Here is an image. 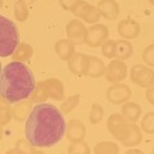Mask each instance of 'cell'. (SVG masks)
<instances>
[{
  "label": "cell",
  "mask_w": 154,
  "mask_h": 154,
  "mask_svg": "<svg viewBox=\"0 0 154 154\" xmlns=\"http://www.w3.org/2000/svg\"><path fill=\"white\" fill-rule=\"evenodd\" d=\"M33 102L31 100H22L14 106L12 111V118L17 122H23L28 118Z\"/></svg>",
  "instance_id": "cell-20"
},
{
  "label": "cell",
  "mask_w": 154,
  "mask_h": 154,
  "mask_svg": "<svg viewBox=\"0 0 154 154\" xmlns=\"http://www.w3.org/2000/svg\"><path fill=\"white\" fill-rule=\"evenodd\" d=\"M140 128L147 134H154V112H147L141 119Z\"/></svg>",
  "instance_id": "cell-29"
},
{
  "label": "cell",
  "mask_w": 154,
  "mask_h": 154,
  "mask_svg": "<svg viewBox=\"0 0 154 154\" xmlns=\"http://www.w3.org/2000/svg\"><path fill=\"white\" fill-rule=\"evenodd\" d=\"M118 34L125 40H134L140 34V26L135 20L131 18L122 19L119 22L117 26Z\"/></svg>",
  "instance_id": "cell-12"
},
{
  "label": "cell",
  "mask_w": 154,
  "mask_h": 154,
  "mask_svg": "<svg viewBox=\"0 0 154 154\" xmlns=\"http://www.w3.org/2000/svg\"><path fill=\"white\" fill-rule=\"evenodd\" d=\"M1 72H2V65H1V61H0V75H1Z\"/></svg>",
  "instance_id": "cell-40"
},
{
  "label": "cell",
  "mask_w": 154,
  "mask_h": 154,
  "mask_svg": "<svg viewBox=\"0 0 154 154\" xmlns=\"http://www.w3.org/2000/svg\"><path fill=\"white\" fill-rule=\"evenodd\" d=\"M106 70L107 65L105 64V62L102 59L94 57V55H90V62L87 76L91 77V78H100V77L105 76Z\"/></svg>",
  "instance_id": "cell-19"
},
{
  "label": "cell",
  "mask_w": 154,
  "mask_h": 154,
  "mask_svg": "<svg viewBox=\"0 0 154 154\" xmlns=\"http://www.w3.org/2000/svg\"><path fill=\"white\" fill-rule=\"evenodd\" d=\"M116 45H117V41L112 40V38H107L104 43L101 45V52L104 55V57L108 59L115 58L116 54Z\"/></svg>",
  "instance_id": "cell-30"
},
{
  "label": "cell",
  "mask_w": 154,
  "mask_h": 154,
  "mask_svg": "<svg viewBox=\"0 0 154 154\" xmlns=\"http://www.w3.org/2000/svg\"><path fill=\"white\" fill-rule=\"evenodd\" d=\"M121 114L125 118V120L129 122H136L140 119L142 115L141 106L135 102L127 101L121 107Z\"/></svg>",
  "instance_id": "cell-18"
},
{
  "label": "cell",
  "mask_w": 154,
  "mask_h": 154,
  "mask_svg": "<svg viewBox=\"0 0 154 154\" xmlns=\"http://www.w3.org/2000/svg\"><path fill=\"white\" fill-rule=\"evenodd\" d=\"M67 152L69 154H89L91 152V149L89 147L88 143L86 141L80 140L76 142H71L67 149Z\"/></svg>",
  "instance_id": "cell-31"
},
{
  "label": "cell",
  "mask_w": 154,
  "mask_h": 154,
  "mask_svg": "<svg viewBox=\"0 0 154 154\" xmlns=\"http://www.w3.org/2000/svg\"><path fill=\"white\" fill-rule=\"evenodd\" d=\"M131 122L125 120L122 114L114 113L109 116L107 120V128L112 136L118 141H122L127 134Z\"/></svg>",
  "instance_id": "cell-6"
},
{
  "label": "cell",
  "mask_w": 154,
  "mask_h": 154,
  "mask_svg": "<svg viewBox=\"0 0 154 154\" xmlns=\"http://www.w3.org/2000/svg\"><path fill=\"white\" fill-rule=\"evenodd\" d=\"M80 102V95L79 94H75V95H71L64 100H62V103L59 107V110L63 115H68L78 106Z\"/></svg>",
  "instance_id": "cell-25"
},
{
  "label": "cell",
  "mask_w": 154,
  "mask_h": 154,
  "mask_svg": "<svg viewBox=\"0 0 154 154\" xmlns=\"http://www.w3.org/2000/svg\"><path fill=\"white\" fill-rule=\"evenodd\" d=\"M148 2H149L151 5H153V6H154V0H148Z\"/></svg>",
  "instance_id": "cell-39"
},
{
  "label": "cell",
  "mask_w": 154,
  "mask_h": 154,
  "mask_svg": "<svg viewBox=\"0 0 154 154\" xmlns=\"http://www.w3.org/2000/svg\"><path fill=\"white\" fill-rule=\"evenodd\" d=\"M131 97V88L125 83L119 82L113 83L107 89L106 98L111 104L115 106H122V104L128 101Z\"/></svg>",
  "instance_id": "cell-8"
},
{
  "label": "cell",
  "mask_w": 154,
  "mask_h": 154,
  "mask_svg": "<svg viewBox=\"0 0 154 154\" xmlns=\"http://www.w3.org/2000/svg\"><path fill=\"white\" fill-rule=\"evenodd\" d=\"M3 136V131H2V125H0V140L2 139Z\"/></svg>",
  "instance_id": "cell-38"
},
{
  "label": "cell",
  "mask_w": 154,
  "mask_h": 154,
  "mask_svg": "<svg viewBox=\"0 0 154 154\" xmlns=\"http://www.w3.org/2000/svg\"><path fill=\"white\" fill-rule=\"evenodd\" d=\"M90 62V55L82 52H74L67 60L68 68L76 76H87Z\"/></svg>",
  "instance_id": "cell-11"
},
{
  "label": "cell",
  "mask_w": 154,
  "mask_h": 154,
  "mask_svg": "<svg viewBox=\"0 0 154 154\" xmlns=\"http://www.w3.org/2000/svg\"><path fill=\"white\" fill-rule=\"evenodd\" d=\"M10 103L0 96V125H8L12 119V111L10 108Z\"/></svg>",
  "instance_id": "cell-26"
},
{
  "label": "cell",
  "mask_w": 154,
  "mask_h": 154,
  "mask_svg": "<svg viewBox=\"0 0 154 154\" xmlns=\"http://www.w3.org/2000/svg\"><path fill=\"white\" fill-rule=\"evenodd\" d=\"M29 5L24 0H17L14 6V13L15 18L19 22H25L29 17Z\"/></svg>",
  "instance_id": "cell-27"
},
{
  "label": "cell",
  "mask_w": 154,
  "mask_h": 154,
  "mask_svg": "<svg viewBox=\"0 0 154 154\" xmlns=\"http://www.w3.org/2000/svg\"><path fill=\"white\" fill-rule=\"evenodd\" d=\"M142 60L144 64L154 67V44H150L146 47L142 52Z\"/></svg>",
  "instance_id": "cell-32"
},
{
  "label": "cell",
  "mask_w": 154,
  "mask_h": 154,
  "mask_svg": "<svg viewBox=\"0 0 154 154\" xmlns=\"http://www.w3.org/2000/svg\"><path fill=\"white\" fill-rule=\"evenodd\" d=\"M36 87L32 70L21 61L8 63L0 75V96L10 104L30 98Z\"/></svg>",
  "instance_id": "cell-2"
},
{
  "label": "cell",
  "mask_w": 154,
  "mask_h": 154,
  "mask_svg": "<svg viewBox=\"0 0 154 154\" xmlns=\"http://www.w3.org/2000/svg\"><path fill=\"white\" fill-rule=\"evenodd\" d=\"M15 148L18 150L19 153L29 154V153L36 152V150L34 149V146L31 144L26 138L25 139H20V140L17 141L16 144H15Z\"/></svg>",
  "instance_id": "cell-33"
},
{
  "label": "cell",
  "mask_w": 154,
  "mask_h": 154,
  "mask_svg": "<svg viewBox=\"0 0 154 154\" xmlns=\"http://www.w3.org/2000/svg\"><path fill=\"white\" fill-rule=\"evenodd\" d=\"M34 50L29 44L26 43H21L18 45V47L16 48L15 51L12 54V58L14 61H27L33 57Z\"/></svg>",
  "instance_id": "cell-22"
},
{
  "label": "cell",
  "mask_w": 154,
  "mask_h": 154,
  "mask_svg": "<svg viewBox=\"0 0 154 154\" xmlns=\"http://www.w3.org/2000/svg\"><path fill=\"white\" fill-rule=\"evenodd\" d=\"M129 77L131 82L143 89L154 85V69L146 64H135L131 68Z\"/></svg>",
  "instance_id": "cell-5"
},
{
  "label": "cell",
  "mask_w": 154,
  "mask_h": 154,
  "mask_svg": "<svg viewBox=\"0 0 154 154\" xmlns=\"http://www.w3.org/2000/svg\"><path fill=\"white\" fill-rule=\"evenodd\" d=\"M65 32L67 38L75 45L85 44L87 27L81 19L77 18L68 22L65 27Z\"/></svg>",
  "instance_id": "cell-10"
},
{
  "label": "cell",
  "mask_w": 154,
  "mask_h": 154,
  "mask_svg": "<svg viewBox=\"0 0 154 154\" xmlns=\"http://www.w3.org/2000/svg\"><path fill=\"white\" fill-rule=\"evenodd\" d=\"M104 115H105V111L102 105L99 103H94L92 106H91L89 122L92 125H98L99 122L103 121Z\"/></svg>",
  "instance_id": "cell-28"
},
{
  "label": "cell",
  "mask_w": 154,
  "mask_h": 154,
  "mask_svg": "<svg viewBox=\"0 0 154 154\" xmlns=\"http://www.w3.org/2000/svg\"><path fill=\"white\" fill-rule=\"evenodd\" d=\"M77 1H79V0H59V4L62 7V9H64L65 11L70 12L73 5H74Z\"/></svg>",
  "instance_id": "cell-34"
},
{
  "label": "cell",
  "mask_w": 154,
  "mask_h": 154,
  "mask_svg": "<svg viewBox=\"0 0 154 154\" xmlns=\"http://www.w3.org/2000/svg\"><path fill=\"white\" fill-rule=\"evenodd\" d=\"M19 45V33L13 21L0 15V57H7L14 54Z\"/></svg>",
  "instance_id": "cell-3"
},
{
  "label": "cell",
  "mask_w": 154,
  "mask_h": 154,
  "mask_svg": "<svg viewBox=\"0 0 154 154\" xmlns=\"http://www.w3.org/2000/svg\"><path fill=\"white\" fill-rule=\"evenodd\" d=\"M132 54H134V47L128 40L122 38V40L117 41L115 58L127 60L131 57Z\"/></svg>",
  "instance_id": "cell-21"
},
{
  "label": "cell",
  "mask_w": 154,
  "mask_h": 154,
  "mask_svg": "<svg viewBox=\"0 0 154 154\" xmlns=\"http://www.w3.org/2000/svg\"><path fill=\"white\" fill-rule=\"evenodd\" d=\"M30 99L33 103H44L45 100L48 99V94L44 81L36 83V87H35Z\"/></svg>",
  "instance_id": "cell-24"
},
{
  "label": "cell",
  "mask_w": 154,
  "mask_h": 154,
  "mask_svg": "<svg viewBox=\"0 0 154 154\" xmlns=\"http://www.w3.org/2000/svg\"><path fill=\"white\" fill-rule=\"evenodd\" d=\"M24 1H25L29 6H30V5H32L33 3H34V0H24Z\"/></svg>",
  "instance_id": "cell-37"
},
{
  "label": "cell",
  "mask_w": 154,
  "mask_h": 154,
  "mask_svg": "<svg viewBox=\"0 0 154 154\" xmlns=\"http://www.w3.org/2000/svg\"><path fill=\"white\" fill-rule=\"evenodd\" d=\"M2 4H3V0H0V8L2 7Z\"/></svg>",
  "instance_id": "cell-41"
},
{
  "label": "cell",
  "mask_w": 154,
  "mask_h": 154,
  "mask_svg": "<svg viewBox=\"0 0 154 154\" xmlns=\"http://www.w3.org/2000/svg\"><path fill=\"white\" fill-rule=\"evenodd\" d=\"M142 131L135 122L129 124L128 129L121 143L125 147H136L142 142Z\"/></svg>",
  "instance_id": "cell-15"
},
{
  "label": "cell",
  "mask_w": 154,
  "mask_h": 154,
  "mask_svg": "<svg viewBox=\"0 0 154 154\" xmlns=\"http://www.w3.org/2000/svg\"><path fill=\"white\" fill-rule=\"evenodd\" d=\"M44 83L48 91V98H51L55 101H62L65 99L64 86L59 79L48 78L45 80Z\"/></svg>",
  "instance_id": "cell-16"
},
{
  "label": "cell",
  "mask_w": 154,
  "mask_h": 154,
  "mask_svg": "<svg viewBox=\"0 0 154 154\" xmlns=\"http://www.w3.org/2000/svg\"><path fill=\"white\" fill-rule=\"evenodd\" d=\"M145 98H146V100H147V102L150 105L154 106V85L146 89V91H145Z\"/></svg>",
  "instance_id": "cell-35"
},
{
  "label": "cell",
  "mask_w": 154,
  "mask_h": 154,
  "mask_svg": "<svg viewBox=\"0 0 154 154\" xmlns=\"http://www.w3.org/2000/svg\"><path fill=\"white\" fill-rule=\"evenodd\" d=\"M125 153L127 154H132V153H136V154H138V153H140V154H143V151L140 149H138V148H135V147H129L128 150H127L125 151Z\"/></svg>",
  "instance_id": "cell-36"
},
{
  "label": "cell",
  "mask_w": 154,
  "mask_h": 154,
  "mask_svg": "<svg viewBox=\"0 0 154 154\" xmlns=\"http://www.w3.org/2000/svg\"><path fill=\"white\" fill-rule=\"evenodd\" d=\"M66 122L60 110L51 104L38 103L28 116L26 139L36 148H48L63 138Z\"/></svg>",
  "instance_id": "cell-1"
},
{
  "label": "cell",
  "mask_w": 154,
  "mask_h": 154,
  "mask_svg": "<svg viewBox=\"0 0 154 154\" xmlns=\"http://www.w3.org/2000/svg\"><path fill=\"white\" fill-rule=\"evenodd\" d=\"M128 75V68L125 60L113 58L107 65L105 78L111 84L122 82Z\"/></svg>",
  "instance_id": "cell-9"
},
{
  "label": "cell",
  "mask_w": 154,
  "mask_h": 154,
  "mask_svg": "<svg viewBox=\"0 0 154 154\" xmlns=\"http://www.w3.org/2000/svg\"><path fill=\"white\" fill-rule=\"evenodd\" d=\"M152 153H153V154H154V149H153V150H152Z\"/></svg>",
  "instance_id": "cell-42"
},
{
  "label": "cell",
  "mask_w": 154,
  "mask_h": 154,
  "mask_svg": "<svg viewBox=\"0 0 154 154\" xmlns=\"http://www.w3.org/2000/svg\"><path fill=\"white\" fill-rule=\"evenodd\" d=\"M110 31L104 24H92L87 27V33L85 38V44L90 48L101 47L107 38H109Z\"/></svg>",
  "instance_id": "cell-7"
},
{
  "label": "cell",
  "mask_w": 154,
  "mask_h": 154,
  "mask_svg": "<svg viewBox=\"0 0 154 154\" xmlns=\"http://www.w3.org/2000/svg\"><path fill=\"white\" fill-rule=\"evenodd\" d=\"M70 12L76 18L81 19L85 24H96L101 19V13L98 9L97 5L90 4L85 0L77 1L71 8Z\"/></svg>",
  "instance_id": "cell-4"
},
{
  "label": "cell",
  "mask_w": 154,
  "mask_h": 154,
  "mask_svg": "<svg viewBox=\"0 0 154 154\" xmlns=\"http://www.w3.org/2000/svg\"><path fill=\"white\" fill-rule=\"evenodd\" d=\"M86 125L84 122L77 119H71L66 124L65 136L70 142L83 140L86 136Z\"/></svg>",
  "instance_id": "cell-13"
},
{
  "label": "cell",
  "mask_w": 154,
  "mask_h": 154,
  "mask_svg": "<svg viewBox=\"0 0 154 154\" xmlns=\"http://www.w3.org/2000/svg\"><path fill=\"white\" fill-rule=\"evenodd\" d=\"M97 7L101 16L108 21L116 20L121 12L120 3L117 0H100L97 3Z\"/></svg>",
  "instance_id": "cell-14"
},
{
  "label": "cell",
  "mask_w": 154,
  "mask_h": 154,
  "mask_svg": "<svg viewBox=\"0 0 154 154\" xmlns=\"http://www.w3.org/2000/svg\"><path fill=\"white\" fill-rule=\"evenodd\" d=\"M93 152L95 154H118L120 152V147L117 142L104 140L96 143Z\"/></svg>",
  "instance_id": "cell-23"
},
{
  "label": "cell",
  "mask_w": 154,
  "mask_h": 154,
  "mask_svg": "<svg viewBox=\"0 0 154 154\" xmlns=\"http://www.w3.org/2000/svg\"><path fill=\"white\" fill-rule=\"evenodd\" d=\"M75 44L69 38H61L54 45V51L61 60L67 61L75 52Z\"/></svg>",
  "instance_id": "cell-17"
}]
</instances>
